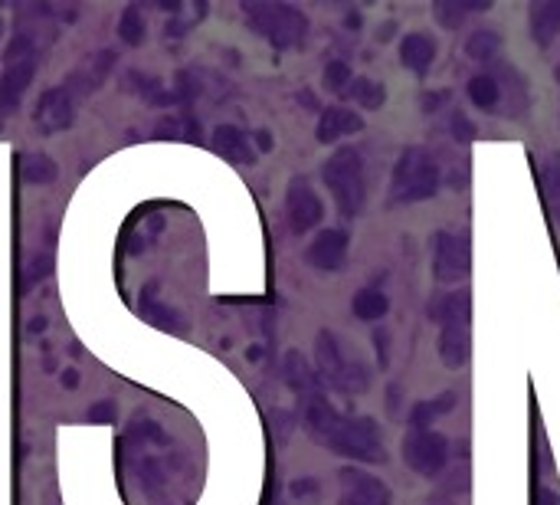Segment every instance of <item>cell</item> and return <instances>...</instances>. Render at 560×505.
Here are the masks:
<instances>
[{"mask_svg": "<svg viewBox=\"0 0 560 505\" xmlns=\"http://www.w3.org/2000/svg\"><path fill=\"white\" fill-rule=\"evenodd\" d=\"M302 404H305V427L308 433L325 443L331 453L348 456L357 463H384L387 450H384V433L374 424L371 417H348L338 414L335 404L328 401L321 384L302 391Z\"/></svg>", "mask_w": 560, "mask_h": 505, "instance_id": "cell-1", "label": "cell"}, {"mask_svg": "<svg viewBox=\"0 0 560 505\" xmlns=\"http://www.w3.org/2000/svg\"><path fill=\"white\" fill-rule=\"evenodd\" d=\"M439 184H443V174H439V164L426 148L410 145L400 151L397 164H393V178H390V204H420L430 201L439 194Z\"/></svg>", "mask_w": 560, "mask_h": 505, "instance_id": "cell-2", "label": "cell"}, {"mask_svg": "<svg viewBox=\"0 0 560 505\" xmlns=\"http://www.w3.org/2000/svg\"><path fill=\"white\" fill-rule=\"evenodd\" d=\"M243 14L253 23L259 37H266L276 50H299L308 40V17L292 4H266V0H246Z\"/></svg>", "mask_w": 560, "mask_h": 505, "instance_id": "cell-3", "label": "cell"}, {"mask_svg": "<svg viewBox=\"0 0 560 505\" xmlns=\"http://www.w3.org/2000/svg\"><path fill=\"white\" fill-rule=\"evenodd\" d=\"M331 197L348 220H354L367 204V181H364V158L357 148H338L321 168Z\"/></svg>", "mask_w": 560, "mask_h": 505, "instance_id": "cell-4", "label": "cell"}, {"mask_svg": "<svg viewBox=\"0 0 560 505\" xmlns=\"http://www.w3.org/2000/svg\"><path fill=\"white\" fill-rule=\"evenodd\" d=\"M315 361H318V374L321 381H328L335 391L341 394H364L371 387V371L361 358H348L344 355L341 342L331 332H318L315 342Z\"/></svg>", "mask_w": 560, "mask_h": 505, "instance_id": "cell-5", "label": "cell"}, {"mask_svg": "<svg viewBox=\"0 0 560 505\" xmlns=\"http://www.w3.org/2000/svg\"><path fill=\"white\" fill-rule=\"evenodd\" d=\"M33 73H37V46L20 33V37L10 40L7 53H4V79H0V109L4 112H17L23 92L30 89Z\"/></svg>", "mask_w": 560, "mask_h": 505, "instance_id": "cell-6", "label": "cell"}, {"mask_svg": "<svg viewBox=\"0 0 560 505\" xmlns=\"http://www.w3.org/2000/svg\"><path fill=\"white\" fill-rule=\"evenodd\" d=\"M472 269V240L466 230H439L433 237V276L443 286L462 283Z\"/></svg>", "mask_w": 560, "mask_h": 505, "instance_id": "cell-7", "label": "cell"}, {"mask_svg": "<svg viewBox=\"0 0 560 505\" xmlns=\"http://www.w3.org/2000/svg\"><path fill=\"white\" fill-rule=\"evenodd\" d=\"M403 463H407L416 476L433 479L449 463V440L436 430H413L403 440Z\"/></svg>", "mask_w": 560, "mask_h": 505, "instance_id": "cell-8", "label": "cell"}, {"mask_svg": "<svg viewBox=\"0 0 560 505\" xmlns=\"http://www.w3.org/2000/svg\"><path fill=\"white\" fill-rule=\"evenodd\" d=\"M338 486H341V499L338 505H390L393 492L380 476L364 473V469H341L338 473Z\"/></svg>", "mask_w": 560, "mask_h": 505, "instance_id": "cell-9", "label": "cell"}, {"mask_svg": "<svg viewBox=\"0 0 560 505\" xmlns=\"http://www.w3.org/2000/svg\"><path fill=\"white\" fill-rule=\"evenodd\" d=\"M285 217H289L292 233H308L315 230L321 217H325V204L315 194V187L305 178H295L285 191Z\"/></svg>", "mask_w": 560, "mask_h": 505, "instance_id": "cell-10", "label": "cell"}, {"mask_svg": "<svg viewBox=\"0 0 560 505\" xmlns=\"http://www.w3.org/2000/svg\"><path fill=\"white\" fill-rule=\"evenodd\" d=\"M469 351H472V309L452 315V319L439 325V358H443L446 368L459 371L469 361Z\"/></svg>", "mask_w": 560, "mask_h": 505, "instance_id": "cell-11", "label": "cell"}, {"mask_svg": "<svg viewBox=\"0 0 560 505\" xmlns=\"http://www.w3.org/2000/svg\"><path fill=\"white\" fill-rule=\"evenodd\" d=\"M348 246H351L348 233L328 227V230H321L312 243H308L305 263L321 269V273H335V269H341L344 263H348Z\"/></svg>", "mask_w": 560, "mask_h": 505, "instance_id": "cell-12", "label": "cell"}, {"mask_svg": "<svg viewBox=\"0 0 560 505\" xmlns=\"http://www.w3.org/2000/svg\"><path fill=\"white\" fill-rule=\"evenodd\" d=\"M492 73L498 79V86H502V115L505 119H521V115L528 112V102H531L528 82H524V76L508 63H498Z\"/></svg>", "mask_w": 560, "mask_h": 505, "instance_id": "cell-13", "label": "cell"}, {"mask_svg": "<svg viewBox=\"0 0 560 505\" xmlns=\"http://www.w3.org/2000/svg\"><path fill=\"white\" fill-rule=\"evenodd\" d=\"M37 122L46 128V132H63V128L73 125V96H69L66 86L46 89L43 99L37 105Z\"/></svg>", "mask_w": 560, "mask_h": 505, "instance_id": "cell-14", "label": "cell"}, {"mask_svg": "<svg viewBox=\"0 0 560 505\" xmlns=\"http://www.w3.org/2000/svg\"><path fill=\"white\" fill-rule=\"evenodd\" d=\"M364 128V119L348 105H331V109L321 112L318 119V142L321 145H335L341 138L357 135Z\"/></svg>", "mask_w": 560, "mask_h": 505, "instance_id": "cell-15", "label": "cell"}, {"mask_svg": "<svg viewBox=\"0 0 560 505\" xmlns=\"http://www.w3.org/2000/svg\"><path fill=\"white\" fill-rule=\"evenodd\" d=\"M400 63L416 76H426L436 63V40L430 33H407L400 40Z\"/></svg>", "mask_w": 560, "mask_h": 505, "instance_id": "cell-16", "label": "cell"}, {"mask_svg": "<svg viewBox=\"0 0 560 505\" xmlns=\"http://www.w3.org/2000/svg\"><path fill=\"white\" fill-rule=\"evenodd\" d=\"M210 145H213V151H220L223 158H230L236 164H253L256 161V151H253V145H249V135L236 125L213 128Z\"/></svg>", "mask_w": 560, "mask_h": 505, "instance_id": "cell-17", "label": "cell"}, {"mask_svg": "<svg viewBox=\"0 0 560 505\" xmlns=\"http://www.w3.org/2000/svg\"><path fill=\"white\" fill-rule=\"evenodd\" d=\"M531 37L538 46H551L560 37V0H534L528 10Z\"/></svg>", "mask_w": 560, "mask_h": 505, "instance_id": "cell-18", "label": "cell"}, {"mask_svg": "<svg viewBox=\"0 0 560 505\" xmlns=\"http://www.w3.org/2000/svg\"><path fill=\"white\" fill-rule=\"evenodd\" d=\"M538 181H541V194L544 204L551 210V220L560 227V151H547L538 164Z\"/></svg>", "mask_w": 560, "mask_h": 505, "instance_id": "cell-19", "label": "cell"}, {"mask_svg": "<svg viewBox=\"0 0 560 505\" xmlns=\"http://www.w3.org/2000/svg\"><path fill=\"white\" fill-rule=\"evenodd\" d=\"M469 99L475 109L488 115H502V86H498L495 73H479L469 79Z\"/></svg>", "mask_w": 560, "mask_h": 505, "instance_id": "cell-20", "label": "cell"}, {"mask_svg": "<svg viewBox=\"0 0 560 505\" xmlns=\"http://www.w3.org/2000/svg\"><path fill=\"white\" fill-rule=\"evenodd\" d=\"M351 309H354V315H357L361 322H380V319H384V315L390 312V299H387L384 289L367 286V289H361V292L354 296Z\"/></svg>", "mask_w": 560, "mask_h": 505, "instance_id": "cell-21", "label": "cell"}, {"mask_svg": "<svg viewBox=\"0 0 560 505\" xmlns=\"http://www.w3.org/2000/svg\"><path fill=\"white\" fill-rule=\"evenodd\" d=\"M498 53H502V33L492 27H479L466 40V56L475 63H495Z\"/></svg>", "mask_w": 560, "mask_h": 505, "instance_id": "cell-22", "label": "cell"}, {"mask_svg": "<svg viewBox=\"0 0 560 505\" xmlns=\"http://www.w3.org/2000/svg\"><path fill=\"white\" fill-rule=\"evenodd\" d=\"M456 401H459V394L456 391H446L443 397H436V401L413 404V410H410V427L413 430H426L439 414H449V410L456 407Z\"/></svg>", "mask_w": 560, "mask_h": 505, "instance_id": "cell-23", "label": "cell"}, {"mask_svg": "<svg viewBox=\"0 0 560 505\" xmlns=\"http://www.w3.org/2000/svg\"><path fill=\"white\" fill-rule=\"evenodd\" d=\"M348 99H354L357 105H361V109H367V112H377V109H384V102H387V89L380 86L377 79H357L354 76V82H351V89H348Z\"/></svg>", "mask_w": 560, "mask_h": 505, "instance_id": "cell-24", "label": "cell"}, {"mask_svg": "<svg viewBox=\"0 0 560 505\" xmlns=\"http://www.w3.org/2000/svg\"><path fill=\"white\" fill-rule=\"evenodd\" d=\"M466 309H472L469 292H443V296L430 299V309H426V312H430V322L443 325L446 319H452V315H459Z\"/></svg>", "mask_w": 560, "mask_h": 505, "instance_id": "cell-25", "label": "cell"}, {"mask_svg": "<svg viewBox=\"0 0 560 505\" xmlns=\"http://www.w3.org/2000/svg\"><path fill=\"white\" fill-rule=\"evenodd\" d=\"M20 174H23V181L33 184V187H43V184H53L56 181V161L53 158H46V155H27L20 164Z\"/></svg>", "mask_w": 560, "mask_h": 505, "instance_id": "cell-26", "label": "cell"}, {"mask_svg": "<svg viewBox=\"0 0 560 505\" xmlns=\"http://www.w3.org/2000/svg\"><path fill=\"white\" fill-rule=\"evenodd\" d=\"M488 7H492V0H485V4H462V0H439V4H433V14L439 17V23H443L446 30H456L466 14H475V10H488Z\"/></svg>", "mask_w": 560, "mask_h": 505, "instance_id": "cell-27", "label": "cell"}, {"mask_svg": "<svg viewBox=\"0 0 560 505\" xmlns=\"http://www.w3.org/2000/svg\"><path fill=\"white\" fill-rule=\"evenodd\" d=\"M154 286L145 289V296H141V312H145V319L151 325H158V328H168V332H177L181 328V319H177V312L168 309V305H161V302H154Z\"/></svg>", "mask_w": 560, "mask_h": 505, "instance_id": "cell-28", "label": "cell"}, {"mask_svg": "<svg viewBox=\"0 0 560 505\" xmlns=\"http://www.w3.org/2000/svg\"><path fill=\"white\" fill-rule=\"evenodd\" d=\"M145 17H141L138 7H125L122 10V20H118V37L128 46H141L145 43Z\"/></svg>", "mask_w": 560, "mask_h": 505, "instance_id": "cell-29", "label": "cell"}, {"mask_svg": "<svg viewBox=\"0 0 560 505\" xmlns=\"http://www.w3.org/2000/svg\"><path fill=\"white\" fill-rule=\"evenodd\" d=\"M351 82H354V73L344 60H335V63L325 66V89L328 92H335V96H348Z\"/></svg>", "mask_w": 560, "mask_h": 505, "instance_id": "cell-30", "label": "cell"}, {"mask_svg": "<svg viewBox=\"0 0 560 505\" xmlns=\"http://www.w3.org/2000/svg\"><path fill=\"white\" fill-rule=\"evenodd\" d=\"M112 66H115V50H99V53H95V60L89 63L86 73H82V79H86V82H82V89H95V86H99Z\"/></svg>", "mask_w": 560, "mask_h": 505, "instance_id": "cell-31", "label": "cell"}, {"mask_svg": "<svg viewBox=\"0 0 560 505\" xmlns=\"http://www.w3.org/2000/svg\"><path fill=\"white\" fill-rule=\"evenodd\" d=\"M86 420H89V424H112V420H115V404L112 401H102V404L89 407Z\"/></svg>", "mask_w": 560, "mask_h": 505, "instance_id": "cell-32", "label": "cell"}, {"mask_svg": "<svg viewBox=\"0 0 560 505\" xmlns=\"http://www.w3.org/2000/svg\"><path fill=\"white\" fill-rule=\"evenodd\" d=\"M50 273H53V263H50V256H37V260H33V266H30V276H27V283H37V279L50 276Z\"/></svg>", "mask_w": 560, "mask_h": 505, "instance_id": "cell-33", "label": "cell"}, {"mask_svg": "<svg viewBox=\"0 0 560 505\" xmlns=\"http://www.w3.org/2000/svg\"><path fill=\"white\" fill-rule=\"evenodd\" d=\"M387 332H374V345H377V355H380V368H387Z\"/></svg>", "mask_w": 560, "mask_h": 505, "instance_id": "cell-34", "label": "cell"}, {"mask_svg": "<svg viewBox=\"0 0 560 505\" xmlns=\"http://www.w3.org/2000/svg\"><path fill=\"white\" fill-rule=\"evenodd\" d=\"M534 505H557V496L551 489H538L534 492Z\"/></svg>", "mask_w": 560, "mask_h": 505, "instance_id": "cell-35", "label": "cell"}, {"mask_svg": "<svg viewBox=\"0 0 560 505\" xmlns=\"http://www.w3.org/2000/svg\"><path fill=\"white\" fill-rule=\"evenodd\" d=\"M443 99H449V92H436V96H426V99H423V102H426L423 109H426V112H436L439 102H443Z\"/></svg>", "mask_w": 560, "mask_h": 505, "instance_id": "cell-36", "label": "cell"}, {"mask_svg": "<svg viewBox=\"0 0 560 505\" xmlns=\"http://www.w3.org/2000/svg\"><path fill=\"white\" fill-rule=\"evenodd\" d=\"M256 145H259L262 151H269V148H272V135L266 132V128H262V132H256Z\"/></svg>", "mask_w": 560, "mask_h": 505, "instance_id": "cell-37", "label": "cell"}, {"mask_svg": "<svg viewBox=\"0 0 560 505\" xmlns=\"http://www.w3.org/2000/svg\"><path fill=\"white\" fill-rule=\"evenodd\" d=\"M63 387H79V371L69 368V371L63 374Z\"/></svg>", "mask_w": 560, "mask_h": 505, "instance_id": "cell-38", "label": "cell"}, {"mask_svg": "<svg viewBox=\"0 0 560 505\" xmlns=\"http://www.w3.org/2000/svg\"><path fill=\"white\" fill-rule=\"evenodd\" d=\"M27 328H30V332H43V328H46V319H43V315H40V319H33V322H30Z\"/></svg>", "mask_w": 560, "mask_h": 505, "instance_id": "cell-39", "label": "cell"}, {"mask_svg": "<svg viewBox=\"0 0 560 505\" xmlns=\"http://www.w3.org/2000/svg\"><path fill=\"white\" fill-rule=\"evenodd\" d=\"M557 79H560V69H557Z\"/></svg>", "mask_w": 560, "mask_h": 505, "instance_id": "cell-40", "label": "cell"}, {"mask_svg": "<svg viewBox=\"0 0 560 505\" xmlns=\"http://www.w3.org/2000/svg\"><path fill=\"white\" fill-rule=\"evenodd\" d=\"M0 30H4V23H0Z\"/></svg>", "mask_w": 560, "mask_h": 505, "instance_id": "cell-41", "label": "cell"}]
</instances>
